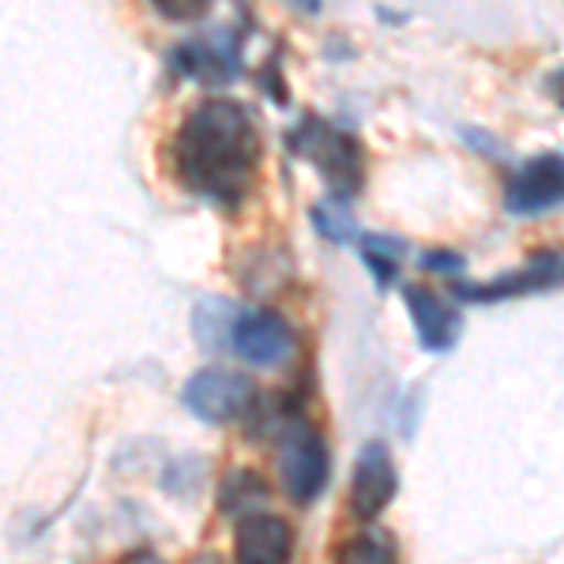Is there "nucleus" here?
<instances>
[{
  "label": "nucleus",
  "mask_w": 564,
  "mask_h": 564,
  "mask_svg": "<svg viewBox=\"0 0 564 564\" xmlns=\"http://www.w3.org/2000/svg\"><path fill=\"white\" fill-rule=\"evenodd\" d=\"M260 132L252 113L230 98H207L188 109L170 143V170L188 196L238 212L257 185Z\"/></svg>",
  "instance_id": "f257e3e1"
},
{
  "label": "nucleus",
  "mask_w": 564,
  "mask_h": 564,
  "mask_svg": "<svg viewBox=\"0 0 564 564\" xmlns=\"http://www.w3.org/2000/svg\"><path fill=\"white\" fill-rule=\"evenodd\" d=\"M290 151L302 154L305 162H313L321 170L324 185L332 188L335 196H354L366 181V154H361V143L354 140L347 129L324 121V117H305L297 121V129H290L286 135Z\"/></svg>",
  "instance_id": "f03ea898"
},
{
  "label": "nucleus",
  "mask_w": 564,
  "mask_h": 564,
  "mask_svg": "<svg viewBox=\"0 0 564 564\" xmlns=\"http://www.w3.org/2000/svg\"><path fill=\"white\" fill-rule=\"evenodd\" d=\"M327 448L324 436L302 414L286 417L279 430V481L294 505H313L327 486Z\"/></svg>",
  "instance_id": "7ed1b4c3"
},
{
  "label": "nucleus",
  "mask_w": 564,
  "mask_h": 564,
  "mask_svg": "<svg viewBox=\"0 0 564 564\" xmlns=\"http://www.w3.org/2000/svg\"><path fill=\"white\" fill-rule=\"evenodd\" d=\"M181 403L188 406V414H196L199 422H207V425L241 422V417L252 414V406H257V384H252L245 372L207 366L185 380Z\"/></svg>",
  "instance_id": "20e7f679"
},
{
  "label": "nucleus",
  "mask_w": 564,
  "mask_h": 564,
  "mask_svg": "<svg viewBox=\"0 0 564 564\" xmlns=\"http://www.w3.org/2000/svg\"><path fill=\"white\" fill-rule=\"evenodd\" d=\"M564 204V154L545 151L527 159L505 185V212L534 218Z\"/></svg>",
  "instance_id": "39448f33"
},
{
  "label": "nucleus",
  "mask_w": 564,
  "mask_h": 564,
  "mask_svg": "<svg viewBox=\"0 0 564 564\" xmlns=\"http://www.w3.org/2000/svg\"><path fill=\"white\" fill-rule=\"evenodd\" d=\"M170 65L185 79H196V84H230L241 72V34L218 26V31L199 34L193 42H181L174 57H170Z\"/></svg>",
  "instance_id": "423d86ee"
},
{
  "label": "nucleus",
  "mask_w": 564,
  "mask_h": 564,
  "mask_svg": "<svg viewBox=\"0 0 564 564\" xmlns=\"http://www.w3.org/2000/svg\"><path fill=\"white\" fill-rule=\"evenodd\" d=\"M564 286V249H542L523 263L520 271H508L494 282H470V286H456V297L475 305L508 302V297L523 294H545V290Z\"/></svg>",
  "instance_id": "0eeeda50"
},
{
  "label": "nucleus",
  "mask_w": 564,
  "mask_h": 564,
  "mask_svg": "<svg viewBox=\"0 0 564 564\" xmlns=\"http://www.w3.org/2000/svg\"><path fill=\"white\" fill-rule=\"evenodd\" d=\"M399 489V470L391 452L380 441H369L366 448L354 459V475H350V512L354 520L372 523L380 512L391 505Z\"/></svg>",
  "instance_id": "6e6552de"
},
{
  "label": "nucleus",
  "mask_w": 564,
  "mask_h": 564,
  "mask_svg": "<svg viewBox=\"0 0 564 564\" xmlns=\"http://www.w3.org/2000/svg\"><path fill=\"white\" fill-rule=\"evenodd\" d=\"M230 350L257 369H279L294 354V332H290V324L279 313H268V308L241 313L238 327H234Z\"/></svg>",
  "instance_id": "1a4fd4ad"
},
{
  "label": "nucleus",
  "mask_w": 564,
  "mask_h": 564,
  "mask_svg": "<svg viewBox=\"0 0 564 564\" xmlns=\"http://www.w3.org/2000/svg\"><path fill=\"white\" fill-rule=\"evenodd\" d=\"M403 305H406V313H411V321H414L417 343H422L430 354H448L459 343L463 316H459V308L444 302L441 294L406 282V286H403Z\"/></svg>",
  "instance_id": "9d476101"
},
{
  "label": "nucleus",
  "mask_w": 564,
  "mask_h": 564,
  "mask_svg": "<svg viewBox=\"0 0 564 564\" xmlns=\"http://www.w3.org/2000/svg\"><path fill=\"white\" fill-rule=\"evenodd\" d=\"M294 553V527L282 516L252 512L238 523V542H234V557L257 561V564H279L290 561Z\"/></svg>",
  "instance_id": "9b49d317"
},
{
  "label": "nucleus",
  "mask_w": 564,
  "mask_h": 564,
  "mask_svg": "<svg viewBox=\"0 0 564 564\" xmlns=\"http://www.w3.org/2000/svg\"><path fill=\"white\" fill-rule=\"evenodd\" d=\"M234 313H238V305L226 302V297H204V302L196 305L193 335L207 354L223 350L226 343L234 339V327H238V321H226V316H234Z\"/></svg>",
  "instance_id": "f8f14e48"
},
{
  "label": "nucleus",
  "mask_w": 564,
  "mask_h": 564,
  "mask_svg": "<svg viewBox=\"0 0 564 564\" xmlns=\"http://www.w3.org/2000/svg\"><path fill=\"white\" fill-rule=\"evenodd\" d=\"M268 500V486L252 475V470H230L223 481V489H218V512L223 516H234V520H245V516H252L257 508Z\"/></svg>",
  "instance_id": "ddd939ff"
},
{
  "label": "nucleus",
  "mask_w": 564,
  "mask_h": 564,
  "mask_svg": "<svg viewBox=\"0 0 564 564\" xmlns=\"http://www.w3.org/2000/svg\"><path fill=\"white\" fill-rule=\"evenodd\" d=\"M308 218H313V226L321 230V238H327L332 245H350L358 241V218H354L347 196H327V199H316L313 207H308Z\"/></svg>",
  "instance_id": "4468645a"
},
{
  "label": "nucleus",
  "mask_w": 564,
  "mask_h": 564,
  "mask_svg": "<svg viewBox=\"0 0 564 564\" xmlns=\"http://www.w3.org/2000/svg\"><path fill=\"white\" fill-rule=\"evenodd\" d=\"M403 257H406V245L399 238H388V234H369L361 241V260H366L369 275L377 279V286H391L395 282Z\"/></svg>",
  "instance_id": "2eb2a0df"
},
{
  "label": "nucleus",
  "mask_w": 564,
  "mask_h": 564,
  "mask_svg": "<svg viewBox=\"0 0 564 564\" xmlns=\"http://www.w3.org/2000/svg\"><path fill=\"white\" fill-rule=\"evenodd\" d=\"M339 557L343 561H391L395 557V542L377 527V531H361L358 539L343 545Z\"/></svg>",
  "instance_id": "dca6fc26"
},
{
  "label": "nucleus",
  "mask_w": 564,
  "mask_h": 564,
  "mask_svg": "<svg viewBox=\"0 0 564 564\" xmlns=\"http://www.w3.org/2000/svg\"><path fill=\"white\" fill-rule=\"evenodd\" d=\"M151 4H154V12H159L162 20L188 23V20H199V15L215 4V0H151Z\"/></svg>",
  "instance_id": "f3484780"
},
{
  "label": "nucleus",
  "mask_w": 564,
  "mask_h": 564,
  "mask_svg": "<svg viewBox=\"0 0 564 564\" xmlns=\"http://www.w3.org/2000/svg\"><path fill=\"white\" fill-rule=\"evenodd\" d=\"M422 263L425 271H436V275H459L463 268H467V260L459 257V252H448V249H430L422 252Z\"/></svg>",
  "instance_id": "a211bd4d"
},
{
  "label": "nucleus",
  "mask_w": 564,
  "mask_h": 564,
  "mask_svg": "<svg viewBox=\"0 0 564 564\" xmlns=\"http://www.w3.org/2000/svg\"><path fill=\"white\" fill-rule=\"evenodd\" d=\"M550 95L564 106V68H561V72H553V76H550Z\"/></svg>",
  "instance_id": "6ab92c4d"
},
{
  "label": "nucleus",
  "mask_w": 564,
  "mask_h": 564,
  "mask_svg": "<svg viewBox=\"0 0 564 564\" xmlns=\"http://www.w3.org/2000/svg\"><path fill=\"white\" fill-rule=\"evenodd\" d=\"M297 8H302L305 15H313V12H321V0H294Z\"/></svg>",
  "instance_id": "aec40b11"
}]
</instances>
